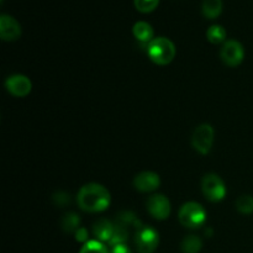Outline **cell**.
<instances>
[{
	"label": "cell",
	"instance_id": "obj_1",
	"mask_svg": "<svg viewBox=\"0 0 253 253\" xmlns=\"http://www.w3.org/2000/svg\"><path fill=\"white\" fill-rule=\"evenodd\" d=\"M77 204L83 211L98 214L105 211L110 207L111 194L103 184L88 183L79 189L77 194Z\"/></svg>",
	"mask_w": 253,
	"mask_h": 253
},
{
	"label": "cell",
	"instance_id": "obj_2",
	"mask_svg": "<svg viewBox=\"0 0 253 253\" xmlns=\"http://www.w3.org/2000/svg\"><path fill=\"white\" fill-rule=\"evenodd\" d=\"M147 54L148 58L157 66H167L175 58L177 48L172 40L158 36L147 44Z\"/></svg>",
	"mask_w": 253,
	"mask_h": 253
},
{
	"label": "cell",
	"instance_id": "obj_3",
	"mask_svg": "<svg viewBox=\"0 0 253 253\" xmlns=\"http://www.w3.org/2000/svg\"><path fill=\"white\" fill-rule=\"evenodd\" d=\"M178 220L182 226L190 230H197L207 221V211L199 203L187 202L180 207Z\"/></svg>",
	"mask_w": 253,
	"mask_h": 253
},
{
	"label": "cell",
	"instance_id": "obj_4",
	"mask_svg": "<svg viewBox=\"0 0 253 253\" xmlns=\"http://www.w3.org/2000/svg\"><path fill=\"white\" fill-rule=\"evenodd\" d=\"M202 192L205 199L211 203H219L225 199L227 194L226 184L215 173H208L202 179Z\"/></svg>",
	"mask_w": 253,
	"mask_h": 253
},
{
	"label": "cell",
	"instance_id": "obj_5",
	"mask_svg": "<svg viewBox=\"0 0 253 253\" xmlns=\"http://www.w3.org/2000/svg\"><path fill=\"white\" fill-rule=\"evenodd\" d=\"M215 141V130L210 124H202L192 135V146L200 155H208Z\"/></svg>",
	"mask_w": 253,
	"mask_h": 253
},
{
	"label": "cell",
	"instance_id": "obj_6",
	"mask_svg": "<svg viewBox=\"0 0 253 253\" xmlns=\"http://www.w3.org/2000/svg\"><path fill=\"white\" fill-rule=\"evenodd\" d=\"M135 244L138 253H153L160 245V234L151 226H141L136 231Z\"/></svg>",
	"mask_w": 253,
	"mask_h": 253
},
{
	"label": "cell",
	"instance_id": "obj_7",
	"mask_svg": "<svg viewBox=\"0 0 253 253\" xmlns=\"http://www.w3.org/2000/svg\"><path fill=\"white\" fill-rule=\"evenodd\" d=\"M146 207H147L148 214L158 221L167 220L172 212V204H170L169 199L160 193L151 195L147 199Z\"/></svg>",
	"mask_w": 253,
	"mask_h": 253
},
{
	"label": "cell",
	"instance_id": "obj_8",
	"mask_svg": "<svg viewBox=\"0 0 253 253\" xmlns=\"http://www.w3.org/2000/svg\"><path fill=\"white\" fill-rule=\"evenodd\" d=\"M220 58L227 67L234 68V67L240 66L245 58V49L241 42L234 39L227 40L221 47Z\"/></svg>",
	"mask_w": 253,
	"mask_h": 253
},
{
	"label": "cell",
	"instance_id": "obj_9",
	"mask_svg": "<svg viewBox=\"0 0 253 253\" xmlns=\"http://www.w3.org/2000/svg\"><path fill=\"white\" fill-rule=\"evenodd\" d=\"M5 89L15 98H25L32 90V82L25 74H11L5 81Z\"/></svg>",
	"mask_w": 253,
	"mask_h": 253
},
{
	"label": "cell",
	"instance_id": "obj_10",
	"mask_svg": "<svg viewBox=\"0 0 253 253\" xmlns=\"http://www.w3.org/2000/svg\"><path fill=\"white\" fill-rule=\"evenodd\" d=\"M161 185V178L157 173L145 170L133 178V187L141 193H152L157 190Z\"/></svg>",
	"mask_w": 253,
	"mask_h": 253
},
{
	"label": "cell",
	"instance_id": "obj_11",
	"mask_svg": "<svg viewBox=\"0 0 253 253\" xmlns=\"http://www.w3.org/2000/svg\"><path fill=\"white\" fill-rule=\"evenodd\" d=\"M21 36V25L11 15L0 16V37L2 41H15Z\"/></svg>",
	"mask_w": 253,
	"mask_h": 253
},
{
	"label": "cell",
	"instance_id": "obj_12",
	"mask_svg": "<svg viewBox=\"0 0 253 253\" xmlns=\"http://www.w3.org/2000/svg\"><path fill=\"white\" fill-rule=\"evenodd\" d=\"M114 230H115V224L108 219H99L95 224L93 225V235L96 240L101 242H110L113 239Z\"/></svg>",
	"mask_w": 253,
	"mask_h": 253
},
{
	"label": "cell",
	"instance_id": "obj_13",
	"mask_svg": "<svg viewBox=\"0 0 253 253\" xmlns=\"http://www.w3.org/2000/svg\"><path fill=\"white\" fill-rule=\"evenodd\" d=\"M132 34L138 42L145 44H148L155 39L153 37V34H155L153 32V27L147 21H142V20L135 22V25L132 27Z\"/></svg>",
	"mask_w": 253,
	"mask_h": 253
},
{
	"label": "cell",
	"instance_id": "obj_14",
	"mask_svg": "<svg viewBox=\"0 0 253 253\" xmlns=\"http://www.w3.org/2000/svg\"><path fill=\"white\" fill-rule=\"evenodd\" d=\"M226 36V29L222 25L214 24L208 27L207 30V39L212 44H224L227 41Z\"/></svg>",
	"mask_w": 253,
	"mask_h": 253
},
{
	"label": "cell",
	"instance_id": "obj_15",
	"mask_svg": "<svg viewBox=\"0 0 253 253\" xmlns=\"http://www.w3.org/2000/svg\"><path fill=\"white\" fill-rule=\"evenodd\" d=\"M222 11V0H203L202 12L208 19H215Z\"/></svg>",
	"mask_w": 253,
	"mask_h": 253
},
{
	"label": "cell",
	"instance_id": "obj_16",
	"mask_svg": "<svg viewBox=\"0 0 253 253\" xmlns=\"http://www.w3.org/2000/svg\"><path fill=\"white\" fill-rule=\"evenodd\" d=\"M203 247V241L197 235H188L183 239L180 244V250L183 253H199Z\"/></svg>",
	"mask_w": 253,
	"mask_h": 253
},
{
	"label": "cell",
	"instance_id": "obj_17",
	"mask_svg": "<svg viewBox=\"0 0 253 253\" xmlns=\"http://www.w3.org/2000/svg\"><path fill=\"white\" fill-rule=\"evenodd\" d=\"M61 227L64 232H76L81 227V217L76 212H67L61 220Z\"/></svg>",
	"mask_w": 253,
	"mask_h": 253
},
{
	"label": "cell",
	"instance_id": "obj_18",
	"mask_svg": "<svg viewBox=\"0 0 253 253\" xmlns=\"http://www.w3.org/2000/svg\"><path fill=\"white\" fill-rule=\"evenodd\" d=\"M78 253H110L106 245L99 240H89L83 244Z\"/></svg>",
	"mask_w": 253,
	"mask_h": 253
},
{
	"label": "cell",
	"instance_id": "obj_19",
	"mask_svg": "<svg viewBox=\"0 0 253 253\" xmlns=\"http://www.w3.org/2000/svg\"><path fill=\"white\" fill-rule=\"evenodd\" d=\"M236 209L242 215H251L253 212V197L244 194L236 200Z\"/></svg>",
	"mask_w": 253,
	"mask_h": 253
},
{
	"label": "cell",
	"instance_id": "obj_20",
	"mask_svg": "<svg viewBox=\"0 0 253 253\" xmlns=\"http://www.w3.org/2000/svg\"><path fill=\"white\" fill-rule=\"evenodd\" d=\"M133 1H135V6L138 11L150 12L156 9L160 0H133Z\"/></svg>",
	"mask_w": 253,
	"mask_h": 253
},
{
	"label": "cell",
	"instance_id": "obj_21",
	"mask_svg": "<svg viewBox=\"0 0 253 253\" xmlns=\"http://www.w3.org/2000/svg\"><path fill=\"white\" fill-rule=\"evenodd\" d=\"M53 202L59 207H64L68 203H71V195H68L64 192H58L53 195Z\"/></svg>",
	"mask_w": 253,
	"mask_h": 253
},
{
	"label": "cell",
	"instance_id": "obj_22",
	"mask_svg": "<svg viewBox=\"0 0 253 253\" xmlns=\"http://www.w3.org/2000/svg\"><path fill=\"white\" fill-rule=\"evenodd\" d=\"M74 235H76V240L78 242H83V244H85V242L89 241V234H88V230H86L85 227L81 226L76 232H74Z\"/></svg>",
	"mask_w": 253,
	"mask_h": 253
},
{
	"label": "cell",
	"instance_id": "obj_23",
	"mask_svg": "<svg viewBox=\"0 0 253 253\" xmlns=\"http://www.w3.org/2000/svg\"><path fill=\"white\" fill-rule=\"evenodd\" d=\"M110 253H132V251L126 244H119L115 246H111Z\"/></svg>",
	"mask_w": 253,
	"mask_h": 253
}]
</instances>
